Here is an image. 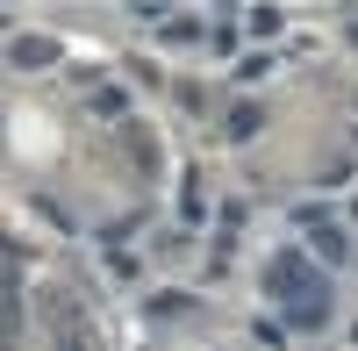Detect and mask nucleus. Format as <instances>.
Returning a JSON list of instances; mask_svg holds the SVG:
<instances>
[{"instance_id":"nucleus-1","label":"nucleus","mask_w":358,"mask_h":351,"mask_svg":"<svg viewBox=\"0 0 358 351\" xmlns=\"http://www.w3.org/2000/svg\"><path fill=\"white\" fill-rule=\"evenodd\" d=\"M265 294L287 308L294 330H322V323H330V287H322V273L308 266L301 251H280L273 266H265Z\"/></svg>"},{"instance_id":"nucleus-2","label":"nucleus","mask_w":358,"mask_h":351,"mask_svg":"<svg viewBox=\"0 0 358 351\" xmlns=\"http://www.w3.org/2000/svg\"><path fill=\"white\" fill-rule=\"evenodd\" d=\"M301 222L315 229V251H322V258H337V266L351 258V237H344V229H330V222H315V208H301Z\"/></svg>"}]
</instances>
